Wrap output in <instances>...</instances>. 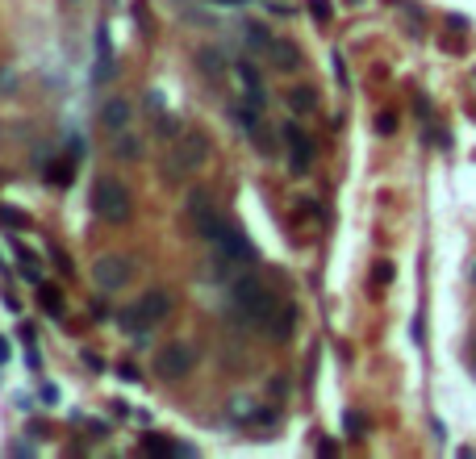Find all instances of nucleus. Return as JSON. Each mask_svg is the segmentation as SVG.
<instances>
[{"label":"nucleus","instance_id":"9","mask_svg":"<svg viewBox=\"0 0 476 459\" xmlns=\"http://www.w3.org/2000/svg\"><path fill=\"white\" fill-rule=\"evenodd\" d=\"M284 142H289V150H293V176H305L309 163H314V142H309L293 121L284 125Z\"/></svg>","mask_w":476,"mask_h":459},{"label":"nucleus","instance_id":"11","mask_svg":"<svg viewBox=\"0 0 476 459\" xmlns=\"http://www.w3.org/2000/svg\"><path fill=\"white\" fill-rule=\"evenodd\" d=\"M130 117H134V104H130L125 96H113V100H105V109H100V125H105L109 134H121V130L130 125Z\"/></svg>","mask_w":476,"mask_h":459},{"label":"nucleus","instance_id":"29","mask_svg":"<svg viewBox=\"0 0 476 459\" xmlns=\"http://www.w3.org/2000/svg\"><path fill=\"white\" fill-rule=\"evenodd\" d=\"M335 75H339V84H347V63L339 54H335Z\"/></svg>","mask_w":476,"mask_h":459},{"label":"nucleus","instance_id":"31","mask_svg":"<svg viewBox=\"0 0 476 459\" xmlns=\"http://www.w3.org/2000/svg\"><path fill=\"white\" fill-rule=\"evenodd\" d=\"M222 4H247V0H222Z\"/></svg>","mask_w":476,"mask_h":459},{"label":"nucleus","instance_id":"17","mask_svg":"<svg viewBox=\"0 0 476 459\" xmlns=\"http://www.w3.org/2000/svg\"><path fill=\"white\" fill-rule=\"evenodd\" d=\"M293 326H297V305H284V309H280V318H276L268 330H272L276 339H289V334H293Z\"/></svg>","mask_w":476,"mask_h":459},{"label":"nucleus","instance_id":"4","mask_svg":"<svg viewBox=\"0 0 476 459\" xmlns=\"http://www.w3.org/2000/svg\"><path fill=\"white\" fill-rule=\"evenodd\" d=\"M130 280H134V263H130L125 255H117V251H105V255L92 263V284H96L100 293H121Z\"/></svg>","mask_w":476,"mask_h":459},{"label":"nucleus","instance_id":"19","mask_svg":"<svg viewBox=\"0 0 476 459\" xmlns=\"http://www.w3.org/2000/svg\"><path fill=\"white\" fill-rule=\"evenodd\" d=\"M247 42H251V46H255L259 54H268V50H272V38H268V33H263L259 25H247Z\"/></svg>","mask_w":476,"mask_h":459},{"label":"nucleus","instance_id":"16","mask_svg":"<svg viewBox=\"0 0 476 459\" xmlns=\"http://www.w3.org/2000/svg\"><path fill=\"white\" fill-rule=\"evenodd\" d=\"M38 301H42V309H46L50 318H63V297H59V288H50V284L38 280Z\"/></svg>","mask_w":476,"mask_h":459},{"label":"nucleus","instance_id":"8","mask_svg":"<svg viewBox=\"0 0 476 459\" xmlns=\"http://www.w3.org/2000/svg\"><path fill=\"white\" fill-rule=\"evenodd\" d=\"M192 226H197V234L205 238V242H213L217 238V230H222V213L213 209V201L209 196H192Z\"/></svg>","mask_w":476,"mask_h":459},{"label":"nucleus","instance_id":"26","mask_svg":"<svg viewBox=\"0 0 476 459\" xmlns=\"http://www.w3.org/2000/svg\"><path fill=\"white\" fill-rule=\"evenodd\" d=\"M376 280L389 284V280H393V263H376Z\"/></svg>","mask_w":476,"mask_h":459},{"label":"nucleus","instance_id":"20","mask_svg":"<svg viewBox=\"0 0 476 459\" xmlns=\"http://www.w3.org/2000/svg\"><path fill=\"white\" fill-rule=\"evenodd\" d=\"M159 134H163V138H171V134H184L180 117H176V113H163V121H159Z\"/></svg>","mask_w":476,"mask_h":459},{"label":"nucleus","instance_id":"32","mask_svg":"<svg viewBox=\"0 0 476 459\" xmlns=\"http://www.w3.org/2000/svg\"><path fill=\"white\" fill-rule=\"evenodd\" d=\"M473 372H476V364H473Z\"/></svg>","mask_w":476,"mask_h":459},{"label":"nucleus","instance_id":"10","mask_svg":"<svg viewBox=\"0 0 476 459\" xmlns=\"http://www.w3.org/2000/svg\"><path fill=\"white\" fill-rule=\"evenodd\" d=\"M238 84H243V92H247V104H255V109H263L268 104V96H263V79H259V71H255V63L251 59H238Z\"/></svg>","mask_w":476,"mask_h":459},{"label":"nucleus","instance_id":"21","mask_svg":"<svg viewBox=\"0 0 476 459\" xmlns=\"http://www.w3.org/2000/svg\"><path fill=\"white\" fill-rule=\"evenodd\" d=\"M0 221H4V226H25V213H17V209L0 205Z\"/></svg>","mask_w":476,"mask_h":459},{"label":"nucleus","instance_id":"12","mask_svg":"<svg viewBox=\"0 0 476 459\" xmlns=\"http://www.w3.org/2000/svg\"><path fill=\"white\" fill-rule=\"evenodd\" d=\"M268 59H272V67H276V71H289V75L301 67V50H297L293 42H272Z\"/></svg>","mask_w":476,"mask_h":459},{"label":"nucleus","instance_id":"3","mask_svg":"<svg viewBox=\"0 0 476 459\" xmlns=\"http://www.w3.org/2000/svg\"><path fill=\"white\" fill-rule=\"evenodd\" d=\"M234 305H238V313L251 326H272V297H268V288L255 276L234 280Z\"/></svg>","mask_w":476,"mask_h":459},{"label":"nucleus","instance_id":"15","mask_svg":"<svg viewBox=\"0 0 476 459\" xmlns=\"http://www.w3.org/2000/svg\"><path fill=\"white\" fill-rule=\"evenodd\" d=\"M289 109L293 113H314L318 109V92L314 88H293L289 92Z\"/></svg>","mask_w":476,"mask_h":459},{"label":"nucleus","instance_id":"18","mask_svg":"<svg viewBox=\"0 0 476 459\" xmlns=\"http://www.w3.org/2000/svg\"><path fill=\"white\" fill-rule=\"evenodd\" d=\"M234 121H238L243 134H255V130H259V109H255V104H238V109H234Z\"/></svg>","mask_w":476,"mask_h":459},{"label":"nucleus","instance_id":"1","mask_svg":"<svg viewBox=\"0 0 476 459\" xmlns=\"http://www.w3.org/2000/svg\"><path fill=\"white\" fill-rule=\"evenodd\" d=\"M205 159H209V138H205L201 130H184V134H180V142L171 146L167 163H163V176L184 180V176H192Z\"/></svg>","mask_w":476,"mask_h":459},{"label":"nucleus","instance_id":"2","mask_svg":"<svg viewBox=\"0 0 476 459\" xmlns=\"http://www.w3.org/2000/svg\"><path fill=\"white\" fill-rule=\"evenodd\" d=\"M92 205H96V213H100L105 221H113V226H125L130 213H134V196H130V188H125L121 180H113V176L96 180Z\"/></svg>","mask_w":476,"mask_h":459},{"label":"nucleus","instance_id":"23","mask_svg":"<svg viewBox=\"0 0 476 459\" xmlns=\"http://www.w3.org/2000/svg\"><path fill=\"white\" fill-rule=\"evenodd\" d=\"M347 435H351V439H364V418H360V414L347 418Z\"/></svg>","mask_w":476,"mask_h":459},{"label":"nucleus","instance_id":"7","mask_svg":"<svg viewBox=\"0 0 476 459\" xmlns=\"http://www.w3.org/2000/svg\"><path fill=\"white\" fill-rule=\"evenodd\" d=\"M134 318H138L142 326L167 322V318H171V297H167L163 288H146V293L138 297V305H134Z\"/></svg>","mask_w":476,"mask_h":459},{"label":"nucleus","instance_id":"28","mask_svg":"<svg viewBox=\"0 0 476 459\" xmlns=\"http://www.w3.org/2000/svg\"><path fill=\"white\" fill-rule=\"evenodd\" d=\"M255 422H259V426H276V414H272V410H259Z\"/></svg>","mask_w":476,"mask_h":459},{"label":"nucleus","instance_id":"14","mask_svg":"<svg viewBox=\"0 0 476 459\" xmlns=\"http://www.w3.org/2000/svg\"><path fill=\"white\" fill-rule=\"evenodd\" d=\"M197 63H201V71H209L213 79H222V71H226L222 50H213V46H201V50H197Z\"/></svg>","mask_w":476,"mask_h":459},{"label":"nucleus","instance_id":"5","mask_svg":"<svg viewBox=\"0 0 476 459\" xmlns=\"http://www.w3.org/2000/svg\"><path fill=\"white\" fill-rule=\"evenodd\" d=\"M192 368H197V351H192L188 343H171V347H163L159 359H155V372H159L163 380H184Z\"/></svg>","mask_w":476,"mask_h":459},{"label":"nucleus","instance_id":"24","mask_svg":"<svg viewBox=\"0 0 476 459\" xmlns=\"http://www.w3.org/2000/svg\"><path fill=\"white\" fill-rule=\"evenodd\" d=\"M309 8H314V17H318V21H326V17L335 13V8H330V0H309Z\"/></svg>","mask_w":476,"mask_h":459},{"label":"nucleus","instance_id":"13","mask_svg":"<svg viewBox=\"0 0 476 459\" xmlns=\"http://www.w3.org/2000/svg\"><path fill=\"white\" fill-rule=\"evenodd\" d=\"M113 155H117L121 163H138V159H142V138H138V134H125V130L113 134Z\"/></svg>","mask_w":476,"mask_h":459},{"label":"nucleus","instance_id":"25","mask_svg":"<svg viewBox=\"0 0 476 459\" xmlns=\"http://www.w3.org/2000/svg\"><path fill=\"white\" fill-rule=\"evenodd\" d=\"M50 180L63 188V180H71V167H50Z\"/></svg>","mask_w":476,"mask_h":459},{"label":"nucleus","instance_id":"6","mask_svg":"<svg viewBox=\"0 0 476 459\" xmlns=\"http://www.w3.org/2000/svg\"><path fill=\"white\" fill-rule=\"evenodd\" d=\"M213 247L226 255V259H243V263H255V247L247 242V234L238 230V226H230V221H222V230H217V238H213Z\"/></svg>","mask_w":476,"mask_h":459},{"label":"nucleus","instance_id":"22","mask_svg":"<svg viewBox=\"0 0 476 459\" xmlns=\"http://www.w3.org/2000/svg\"><path fill=\"white\" fill-rule=\"evenodd\" d=\"M17 88V71H8V67H0V96H8Z\"/></svg>","mask_w":476,"mask_h":459},{"label":"nucleus","instance_id":"30","mask_svg":"<svg viewBox=\"0 0 476 459\" xmlns=\"http://www.w3.org/2000/svg\"><path fill=\"white\" fill-rule=\"evenodd\" d=\"M0 364H8V339H0Z\"/></svg>","mask_w":476,"mask_h":459},{"label":"nucleus","instance_id":"27","mask_svg":"<svg viewBox=\"0 0 476 459\" xmlns=\"http://www.w3.org/2000/svg\"><path fill=\"white\" fill-rule=\"evenodd\" d=\"M376 130H381V134H393V130H397V121H393V117H389V113H385V117H381V121H376Z\"/></svg>","mask_w":476,"mask_h":459}]
</instances>
